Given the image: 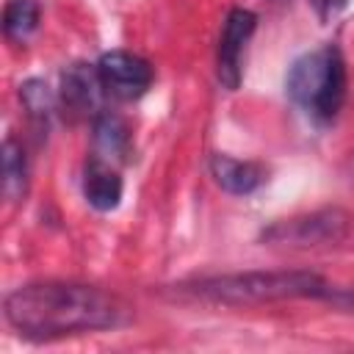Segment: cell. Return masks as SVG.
<instances>
[{
    "label": "cell",
    "mask_w": 354,
    "mask_h": 354,
    "mask_svg": "<svg viewBox=\"0 0 354 354\" xmlns=\"http://www.w3.org/2000/svg\"><path fill=\"white\" fill-rule=\"evenodd\" d=\"M102 97H108V94L102 88L97 64H72L64 69L58 102L69 116H75V119L91 116L94 119L97 113H102Z\"/></svg>",
    "instance_id": "52a82bcc"
},
{
    "label": "cell",
    "mask_w": 354,
    "mask_h": 354,
    "mask_svg": "<svg viewBox=\"0 0 354 354\" xmlns=\"http://www.w3.org/2000/svg\"><path fill=\"white\" fill-rule=\"evenodd\" d=\"M210 174L216 180L218 188H224L227 194L235 196H246L252 191H257L266 180V169L254 160H241L224 152L210 155Z\"/></svg>",
    "instance_id": "9c48e42d"
},
{
    "label": "cell",
    "mask_w": 354,
    "mask_h": 354,
    "mask_svg": "<svg viewBox=\"0 0 354 354\" xmlns=\"http://www.w3.org/2000/svg\"><path fill=\"white\" fill-rule=\"evenodd\" d=\"M97 72H100L105 94L113 100H122V102H133V100L144 97L155 80L152 64L127 50L102 53L97 61Z\"/></svg>",
    "instance_id": "5b68a950"
},
{
    "label": "cell",
    "mask_w": 354,
    "mask_h": 354,
    "mask_svg": "<svg viewBox=\"0 0 354 354\" xmlns=\"http://www.w3.org/2000/svg\"><path fill=\"white\" fill-rule=\"evenodd\" d=\"M3 315L22 337L53 340L122 326L127 321V304L97 285L30 282L6 296Z\"/></svg>",
    "instance_id": "6da1fadb"
},
{
    "label": "cell",
    "mask_w": 354,
    "mask_h": 354,
    "mask_svg": "<svg viewBox=\"0 0 354 354\" xmlns=\"http://www.w3.org/2000/svg\"><path fill=\"white\" fill-rule=\"evenodd\" d=\"M340 6H343V0H313V8L321 19H329Z\"/></svg>",
    "instance_id": "5bb4252c"
},
{
    "label": "cell",
    "mask_w": 354,
    "mask_h": 354,
    "mask_svg": "<svg viewBox=\"0 0 354 354\" xmlns=\"http://www.w3.org/2000/svg\"><path fill=\"white\" fill-rule=\"evenodd\" d=\"M257 28V14L249 8H232L224 19L218 50H216V77L227 91H235L243 77V50Z\"/></svg>",
    "instance_id": "8992f818"
},
{
    "label": "cell",
    "mask_w": 354,
    "mask_h": 354,
    "mask_svg": "<svg viewBox=\"0 0 354 354\" xmlns=\"http://www.w3.org/2000/svg\"><path fill=\"white\" fill-rule=\"evenodd\" d=\"M28 158H25V149L17 138H6L3 141V196L8 202H22L25 194H28Z\"/></svg>",
    "instance_id": "8fae6325"
},
{
    "label": "cell",
    "mask_w": 354,
    "mask_h": 354,
    "mask_svg": "<svg viewBox=\"0 0 354 354\" xmlns=\"http://www.w3.org/2000/svg\"><path fill=\"white\" fill-rule=\"evenodd\" d=\"M91 130H94V147H97L94 155H100V158H105V160H111L116 166L130 160V155H133V133H130V127H127V122L122 116H116L111 111H102V113L94 116Z\"/></svg>",
    "instance_id": "30bf717a"
},
{
    "label": "cell",
    "mask_w": 354,
    "mask_h": 354,
    "mask_svg": "<svg viewBox=\"0 0 354 354\" xmlns=\"http://www.w3.org/2000/svg\"><path fill=\"white\" fill-rule=\"evenodd\" d=\"M188 293L218 301V304H266V301H285V299H329L335 288L313 274V271H243V274H221L196 279L185 285Z\"/></svg>",
    "instance_id": "7a4b0ae2"
},
{
    "label": "cell",
    "mask_w": 354,
    "mask_h": 354,
    "mask_svg": "<svg viewBox=\"0 0 354 354\" xmlns=\"http://www.w3.org/2000/svg\"><path fill=\"white\" fill-rule=\"evenodd\" d=\"M19 97H22V105L28 108V113L33 119H41V122L55 111V102H58V97L50 91V86L44 80H28V83H22Z\"/></svg>",
    "instance_id": "4fadbf2b"
},
{
    "label": "cell",
    "mask_w": 354,
    "mask_h": 354,
    "mask_svg": "<svg viewBox=\"0 0 354 354\" xmlns=\"http://www.w3.org/2000/svg\"><path fill=\"white\" fill-rule=\"evenodd\" d=\"M41 22V6L39 0H6L3 8V33L8 41L22 44L28 41Z\"/></svg>",
    "instance_id": "7c38bea8"
},
{
    "label": "cell",
    "mask_w": 354,
    "mask_h": 354,
    "mask_svg": "<svg viewBox=\"0 0 354 354\" xmlns=\"http://www.w3.org/2000/svg\"><path fill=\"white\" fill-rule=\"evenodd\" d=\"M351 218L340 207H324L304 216H293L285 221H274L268 230H263V241L279 243V246H335L348 235Z\"/></svg>",
    "instance_id": "277c9868"
},
{
    "label": "cell",
    "mask_w": 354,
    "mask_h": 354,
    "mask_svg": "<svg viewBox=\"0 0 354 354\" xmlns=\"http://www.w3.org/2000/svg\"><path fill=\"white\" fill-rule=\"evenodd\" d=\"M285 91L296 108L315 122L337 116L346 100V61L335 44L315 47L299 55L285 77Z\"/></svg>",
    "instance_id": "3957f363"
},
{
    "label": "cell",
    "mask_w": 354,
    "mask_h": 354,
    "mask_svg": "<svg viewBox=\"0 0 354 354\" xmlns=\"http://www.w3.org/2000/svg\"><path fill=\"white\" fill-rule=\"evenodd\" d=\"M122 177L116 171V163L100 158V155H88L86 166H83V196L86 202L100 210V213H108V210H116L119 202H122Z\"/></svg>",
    "instance_id": "ba28073f"
}]
</instances>
